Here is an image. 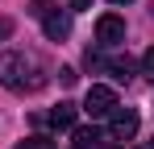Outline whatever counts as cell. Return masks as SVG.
Masks as SVG:
<instances>
[{"label": "cell", "instance_id": "6da1fadb", "mask_svg": "<svg viewBox=\"0 0 154 149\" xmlns=\"http://www.w3.org/2000/svg\"><path fill=\"white\" fill-rule=\"evenodd\" d=\"M46 79H42V66L21 54V50H8V54H0V87H8V91H38Z\"/></svg>", "mask_w": 154, "mask_h": 149}, {"label": "cell", "instance_id": "7a4b0ae2", "mask_svg": "<svg viewBox=\"0 0 154 149\" xmlns=\"http://www.w3.org/2000/svg\"><path fill=\"white\" fill-rule=\"evenodd\" d=\"M29 17H38V21H42V29H46V37H50V42H63V37L71 33V17H67V13H58V8L46 4V0H33V4H29Z\"/></svg>", "mask_w": 154, "mask_h": 149}, {"label": "cell", "instance_id": "3957f363", "mask_svg": "<svg viewBox=\"0 0 154 149\" xmlns=\"http://www.w3.org/2000/svg\"><path fill=\"white\" fill-rule=\"evenodd\" d=\"M137 112H133V108H121V104H117V108H112V112H108V133H112V141H133V137H137Z\"/></svg>", "mask_w": 154, "mask_h": 149}, {"label": "cell", "instance_id": "277c9868", "mask_svg": "<svg viewBox=\"0 0 154 149\" xmlns=\"http://www.w3.org/2000/svg\"><path fill=\"white\" fill-rule=\"evenodd\" d=\"M112 108H117V91L112 87H104V83L88 87V99H83V112L88 116H108Z\"/></svg>", "mask_w": 154, "mask_h": 149}, {"label": "cell", "instance_id": "5b68a950", "mask_svg": "<svg viewBox=\"0 0 154 149\" xmlns=\"http://www.w3.org/2000/svg\"><path fill=\"white\" fill-rule=\"evenodd\" d=\"M96 42L100 46H121L125 42V21L117 13H104L100 21H96Z\"/></svg>", "mask_w": 154, "mask_h": 149}, {"label": "cell", "instance_id": "8992f818", "mask_svg": "<svg viewBox=\"0 0 154 149\" xmlns=\"http://www.w3.org/2000/svg\"><path fill=\"white\" fill-rule=\"evenodd\" d=\"M75 116H79V108H75V104H58V108H54L46 120H50V128L67 133V128H75Z\"/></svg>", "mask_w": 154, "mask_h": 149}, {"label": "cell", "instance_id": "52a82bcc", "mask_svg": "<svg viewBox=\"0 0 154 149\" xmlns=\"http://www.w3.org/2000/svg\"><path fill=\"white\" fill-rule=\"evenodd\" d=\"M104 66H108V71H112V79H117V83H129V79H133V58H121V54H117V58H108V62H104Z\"/></svg>", "mask_w": 154, "mask_h": 149}, {"label": "cell", "instance_id": "ba28073f", "mask_svg": "<svg viewBox=\"0 0 154 149\" xmlns=\"http://www.w3.org/2000/svg\"><path fill=\"white\" fill-rule=\"evenodd\" d=\"M71 137H75V149H96L100 145V133L96 128H71Z\"/></svg>", "mask_w": 154, "mask_h": 149}, {"label": "cell", "instance_id": "9c48e42d", "mask_svg": "<svg viewBox=\"0 0 154 149\" xmlns=\"http://www.w3.org/2000/svg\"><path fill=\"white\" fill-rule=\"evenodd\" d=\"M17 149H58V145H54L50 137H25V141H21Z\"/></svg>", "mask_w": 154, "mask_h": 149}, {"label": "cell", "instance_id": "30bf717a", "mask_svg": "<svg viewBox=\"0 0 154 149\" xmlns=\"http://www.w3.org/2000/svg\"><path fill=\"white\" fill-rule=\"evenodd\" d=\"M142 74H150V79H154V46L142 54Z\"/></svg>", "mask_w": 154, "mask_h": 149}, {"label": "cell", "instance_id": "8fae6325", "mask_svg": "<svg viewBox=\"0 0 154 149\" xmlns=\"http://www.w3.org/2000/svg\"><path fill=\"white\" fill-rule=\"evenodd\" d=\"M58 79H63V87H75L79 74H75V66H63V71H58Z\"/></svg>", "mask_w": 154, "mask_h": 149}, {"label": "cell", "instance_id": "7c38bea8", "mask_svg": "<svg viewBox=\"0 0 154 149\" xmlns=\"http://www.w3.org/2000/svg\"><path fill=\"white\" fill-rule=\"evenodd\" d=\"M83 8H92V0H71V13H83Z\"/></svg>", "mask_w": 154, "mask_h": 149}, {"label": "cell", "instance_id": "4fadbf2b", "mask_svg": "<svg viewBox=\"0 0 154 149\" xmlns=\"http://www.w3.org/2000/svg\"><path fill=\"white\" fill-rule=\"evenodd\" d=\"M96 149H121V145H96Z\"/></svg>", "mask_w": 154, "mask_h": 149}, {"label": "cell", "instance_id": "5bb4252c", "mask_svg": "<svg viewBox=\"0 0 154 149\" xmlns=\"http://www.w3.org/2000/svg\"><path fill=\"white\" fill-rule=\"evenodd\" d=\"M112 4H129V0H112Z\"/></svg>", "mask_w": 154, "mask_h": 149}]
</instances>
